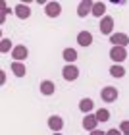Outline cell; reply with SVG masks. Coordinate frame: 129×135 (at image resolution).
Listing matches in <instances>:
<instances>
[{
  "mask_svg": "<svg viewBox=\"0 0 129 135\" xmlns=\"http://www.w3.org/2000/svg\"><path fill=\"white\" fill-rule=\"evenodd\" d=\"M62 77L66 79V81H75V79L79 77V68H75L73 64H67L64 68V71H62Z\"/></svg>",
  "mask_w": 129,
  "mask_h": 135,
  "instance_id": "7a4b0ae2",
  "label": "cell"
},
{
  "mask_svg": "<svg viewBox=\"0 0 129 135\" xmlns=\"http://www.w3.org/2000/svg\"><path fill=\"white\" fill-rule=\"evenodd\" d=\"M100 97H102L104 102H114L116 99H118V89H116V87H104Z\"/></svg>",
  "mask_w": 129,
  "mask_h": 135,
  "instance_id": "5b68a950",
  "label": "cell"
},
{
  "mask_svg": "<svg viewBox=\"0 0 129 135\" xmlns=\"http://www.w3.org/2000/svg\"><path fill=\"white\" fill-rule=\"evenodd\" d=\"M52 135H62V133H52Z\"/></svg>",
  "mask_w": 129,
  "mask_h": 135,
  "instance_id": "cb8c5ba5",
  "label": "cell"
},
{
  "mask_svg": "<svg viewBox=\"0 0 129 135\" xmlns=\"http://www.w3.org/2000/svg\"><path fill=\"white\" fill-rule=\"evenodd\" d=\"M120 131L123 133V135H129V120H123L120 124Z\"/></svg>",
  "mask_w": 129,
  "mask_h": 135,
  "instance_id": "44dd1931",
  "label": "cell"
},
{
  "mask_svg": "<svg viewBox=\"0 0 129 135\" xmlns=\"http://www.w3.org/2000/svg\"><path fill=\"white\" fill-rule=\"evenodd\" d=\"M93 8H95V2H91V0H83V2H79V6H77V16L79 17H85L89 14H93Z\"/></svg>",
  "mask_w": 129,
  "mask_h": 135,
  "instance_id": "3957f363",
  "label": "cell"
},
{
  "mask_svg": "<svg viewBox=\"0 0 129 135\" xmlns=\"http://www.w3.org/2000/svg\"><path fill=\"white\" fill-rule=\"evenodd\" d=\"M10 50H14V48H12L10 39H2V41H0V52L6 54V52H10Z\"/></svg>",
  "mask_w": 129,
  "mask_h": 135,
  "instance_id": "ffe728a7",
  "label": "cell"
},
{
  "mask_svg": "<svg viewBox=\"0 0 129 135\" xmlns=\"http://www.w3.org/2000/svg\"><path fill=\"white\" fill-rule=\"evenodd\" d=\"M48 127L52 129V133H60V129L64 127V120L60 116H50L48 118Z\"/></svg>",
  "mask_w": 129,
  "mask_h": 135,
  "instance_id": "52a82bcc",
  "label": "cell"
},
{
  "mask_svg": "<svg viewBox=\"0 0 129 135\" xmlns=\"http://www.w3.org/2000/svg\"><path fill=\"white\" fill-rule=\"evenodd\" d=\"M95 116H96V120H98V122H108V120H110V112H108L106 108H100Z\"/></svg>",
  "mask_w": 129,
  "mask_h": 135,
  "instance_id": "d6986e66",
  "label": "cell"
},
{
  "mask_svg": "<svg viewBox=\"0 0 129 135\" xmlns=\"http://www.w3.org/2000/svg\"><path fill=\"white\" fill-rule=\"evenodd\" d=\"M104 12H106V4L104 2H95V8H93V16L95 17H102Z\"/></svg>",
  "mask_w": 129,
  "mask_h": 135,
  "instance_id": "2e32d148",
  "label": "cell"
},
{
  "mask_svg": "<svg viewBox=\"0 0 129 135\" xmlns=\"http://www.w3.org/2000/svg\"><path fill=\"white\" fill-rule=\"evenodd\" d=\"M64 60L67 64H73L77 60V52L73 50V48H66V50H64Z\"/></svg>",
  "mask_w": 129,
  "mask_h": 135,
  "instance_id": "e0dca14e",
  "label": "cell"
},
{
  "mask_svg": "<svg viewBox=\"0 0 129 135\" xmlns=\"http://www.w3.org/2000/svg\"><path fill=\"white\" fill-rule=\"evenodd\" d=\"M110 75L112 77H123L125 75V68L120 66V64H114L112 68H110Z\"/></svg>",
  "mask_w": 129,
  "mask_h": 135,
  "instance_id": "9a60e30c",
  "label": "cell"
},
{
  "mask_svg": "<svg viewBox=\"0 0 129 135\" xmlns=\"http://www.w3.org/2000/svg\"><path fill=\"white\" fill-rule=\"evenodd\" d=\"M77 42L81 46H89L91 42H93V35H91L89 31H81V33L77 35Z\"/></svg>",
  "mask_w": 129,
  "mask_h": 135,
  "instance_id": "4fadbf2b",
  "label": "cell"
},
{
  "mask_svg": "<svg viewBox=\"0 0 129 135\" xmlns=\"http://www.w3.org/2000/svg\"><path fill=\"white\" fill-rule=\"evenodd\" d=\"M98 27H100V33L102 35H110L114 31V20L110 16H104L100 20V23H98Z\"/></svg>",
  "mask_w": 129,
  "mask_h": 135,
  "instance_id": "277c9868",
  "label": "cell"
},
{
  "mask_svg": "<svg viewBox=\"0 0 129 135\" xmlns=\"http://www.w3.org/2000/svg\"><path fill=\"white\" fill-rule=\"evenodd\" d=\"M91 135H106V133L100 131V129H95V131H91Z\"/></svg>",
  "mask_w": 129,
  "mask_h": 135,
  "instance_id": "603a6c76",
  "label": "cell"
},
{
  "mask_svg": "<svg viewBox=\"0 0 129 135\" xmlns=\"http://www.w3.org/2000/svg\"><path fill=\"white\" fill-rule=\"evenodd\" d=\"M44 12H46L48 17H58L60 12H62V6H60L58 2H48L46 8H44Z\"/></svg>",
  "mask_w": 129,
  "mask_h": 135,
  "instance_id": "9c48e42d",
  "label": "cell"
},
{
  "mask_svg": "<svg viewBox=\"0 0 129 135\" xmlns=\"http://www.w3.org/2000/svg\"><path fill=\"white\" fill-rule=\"evenodd\" d=\"M110 58H112L116 64H120V62H123V60L127 58V50L123 46H112V50H110Z\"/></svg>",
  "mask_w": 129,
  "mask_h": 135,
  "instance_id": "6da1fadb",
  "label": "cell"
},
{
  "mask_svg": "<svg viewBox=\"0 0 129 135\" xmlns=\"http://www.w3.org/2000/svg\"><path fill=\"white\" fill-rule=\"evenodd\" d=\"M93 106H95V104H93V100H91V99H81V102H79V110H81V112H85V114L91 112V110H93Z\"/></svg>",
  "mask_w": 129,
  "mask_h": 135,
  "instance_id": "ac0fdd59",
  "label": "cell"
},
{
  "mask_svg": "<svg viewBox=\"0 0 129 135\" xmlns=\"http://www.w3.org/2000/svg\"><path fill=\"white\" fill-rule=\"evenodd\" d=\"M54 91H56V85H54V81H48V79H44V81L41 83V93L42 95H54Z\"/></svg>",
  "mask_w": 129,
  "mask_h": 135,
  "instance_id": "7c38bea8",
  "label": "cell"
},
{
  "mask_svg": "<svg viewBox=\"0 0 129 135\" xmlns=\"http://www.w3.org/2000/svg\"><path fill=\"white\" fill-rule=\"evenodd\" d=\"M27 48L23 46V45H17V46H14V50H12V56H14V60L16 62H21V60H25L27 58Z\"/></svg>",
  "mask_w": 129,
  "mask_h": 135,
  "instance_id": "ba28073f",
  "label": "cell"
},
{
  "mask_svg": "<svg viewBox=\"0 0 129 135\" xmlns=\"http://www.w3.org/2000/svg\"><path fill=\"white\" fill-rule=\"evenodd\" d=\"M10 68H12V71H14L16 77H23V75H25V66H23L21 62H14Z\"/></svg>",
  "mask_w": 129,
  "mask_h": 135,
  "instance_id": "5bb4252c",
  "label": "cell"
},
{
  "mask_svg": "<svg viewBox=\"0 0 129 135\" xmlns=\"http://www.w3.org/2000/svg\"><path fill=\"white\" fill-rule=\"evenodd\" d=\"M16 16L19 17V20H27V17L31 16V8H29L27 4H17L16 6Z\"/></svg>",
  "mask_w": 129,
  "mask_h": 135,
  "instance_id": "8fae6325",
  "label": "cell"
},
{
  "mask_svg": "<svg viewBox=\"0 0 129 135\" xmlns=\"http://www.w3.org/2000/svg\"><path fill=\"white\" fill-rule=\"evenodd\" d=\"M110 41H112V45L114 46H127L129 45V37L125 33H114L112 37H110Z\"/></svg>",
  "mask_w": 129,
  "mask_h": 135,
  "instance_id": "8992f818",
  "label": "cell"
},
{
  "mask_svg": "<svg viewBox=\"0 0 129 135\" xmlns=\"http://www.w3.org/2000/svg\"><path fill=\"white\" fill-rule=\"evenodd\" d=\"M106 135H121V131H120V127H118V129L114 127V129H108V131H106Z\"/></svg>",
  "mask_w": 129,
  "mask_h": 135,
  "instance_id": "7402d4cb",
  "label": "cell"
},
{
  "mask_svg": "<svg viewBox=\"0 0 129 135\" xmlns=\"http://www.w3.org/2000/svg\"><path fill=\"white\" fill-rule=\"evenodd\" d=\"M96 124H98V120H96L95 114H87L83 118V127H85V129H89V131H95L96 129Z\"/></svg>",
  "mask_w": 129,
  "mask_h": 135,
  "instance_id": "30bf717a",
  "label": "cell"
}]
</instances>
